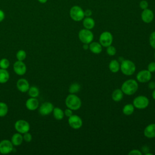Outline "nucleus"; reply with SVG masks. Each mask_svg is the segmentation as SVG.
<instances>
[{
    "instance_id": "f257e3e1",
    "label": "nucleus",
    "mask_w": 155,
    "mask_h": 155,
    "mask_svg": "<svg viewBox=\"0 0 155 155\" xmlns=\"http://www.w3.org/2000/svg\"><path fill=\"white\" fill-rule=\"evenodd\" d=\"M138 89V84L134 79H128L125 81L122 86L121 90L127 95H132L134 94Z\"/></svg>"
},
{
    "instance_id": "f03ea898",
    "label": "nucleus",
    "mask_w": 155,
    "mask_h": 155,
    "mask_svg": "<svg viewBox=\"0 0 155 155\" xmlns=\"http://www.w3.org/2000/svg\"><path fill=\"white\" fill-rule=\"evenodd\" d=\"M65 105L72 110H78L81 107V101L75 94H70L65 99Z\"/></svg>"
},
{
    "instance_id": "7ed1b4c3",
    "label": "nucleus",
    "mask_w": 155,
    "mask_h": 155,
    "mask_svg": "<svg viewBox=\"0 0 155 155\" xmlns=\"http://www.w3.org/2000/svg\"><path fill=\"white\" fill-rule=\"evenodd\" d=\"M120 69L122 73L127 76L132 75L136 71V65L133 62L130 60H123L120 65Z\"/></svg>"
},
{
    "instance_id": "20e7f679",
    "label": "nucleus",
    "mask_w": 155,
    "mask_h": 155,
    "mask_svg": "<svg viewBox=\"0 0 155 155\" xmlns=\"http://www.w3.org/2000/svg\"><path fill=\"white\" fill-rule=\"evenodd\" d=\"M79 40L84 44H90L92 42L94 36L93 33L88 29H82L78 34Z\"/></svg>"
},
{
    "instance_id": "39448f33",
    "label": "nucleus",
    "mask_w": 155,
    "mask_h": 155,
    "mask_svg": "<svg viewBox=\"0 0 155 155\" xmlns=\"http://www.w3.org/2000/svg\"><path fill=\"white\" fill-rule=\"evenodd\" d=\"M70 15L71 19L75 21H80L84 18V12L79 6L75 5L71 8Z\"/></svg>"
},
{
    "instance_id": "423d86ee",
    "label": "nucleus",
    "mask_w": 155,
    "mask_h": 155,
    "mask_svg": "<svg viewBox=\"0 0 155 155\" xmlns=\"http://www.w3.org/2000/svg\"><path fill=\"white\" fill-rule=\"evenodd\" d=\"M15 128L18 133L24 134L29 131L30 126L27 121L23 119H19L16 120L15 123Z\"/></svg>"
},
{
    "instance_id": "0eeeda50",
    "label": "nucleus",
    "mask_w": 155,
    "mask_h": 155,
    "mask_svg": "<svg viewBox=\"0 0 155 155\" xmlns=\"http://www.w3.org/2000/svg\"><path fill=\"white\" fill-rule=\"evenodd\" d=\"M149 105V100L145 96H139L133 100V105L138 109L146 108Z\"/></svg>"
},
{
    "instance_id": "6e6552de",
    "label": "nucleus",
    "mask_w": 155,
    "mask_h": 155,
    "mask_svg": "<svg viewBox=\"0 0 155 155\" xmlns=\"http://www.w3.org/2000/svg\"><path fill=\"white\" fill-rule=\"evenodd\" d=\"M113 42V36L109 31L102 33L99 37V43L102 46L107 47L111 45Z\"/></svg>"
},
{
    "instance_id": "1a4fd4ad",
    "label": "nucleus",
    "mask_w": 155,
    "mask_h": 155,
    "mask_svg": "<svg viewBox=\"0 0 155 155\" xmlns=\"http://www.w3.org/2000/svg\"><path fill=\"white\" fill-rule=\"evenodd\" d=\"M13 150V145L8 139H4L0 142V153L7 154Z\"/></svg>"
},
{
    "instance_id": "9d476101",
    "label": "nucleus",
    "mask_w": 155,
    "mask_h": 155,
    "mask_svg": "<svg viewBox=\"0 0 155 155\" xmlns=\"http://www.w3.org/2000/svg\"><path fill=\"white\" fill-rule=\"evenodd\" d=\"M68 122L69 125L73 129H79L82 125V119L78 115L72 114L68 117Z\"/></svg>"
},
{
    "instance_id": "9b49d317",
    "label": "nucleus",
    "mask_w": 155,
    "mask_h": 155,
    "mask_svg": "<svg viewBox=\"0 0 155 155\" xmlns=\"http://www.w3.org/2000/svg\"><path fill=\"white\" fill-rule=\"evenodd\" d=\"M53 105L50 102H45L41 104L39 108V113L42 116H47L53 112Z\"/></svg>"
},
{
    "instance_id": "f8f14e48",
    "label": "nucleus",
    "mask_w": 155,
    "mask_h": 155,
    "mask_svg": "<svg viewBox=\"0 0 155 155\" xmlns=\"http://www.w3.org/2000/svg\"><path fill=\"white\" fill-rule=\"evenodd\" d=\"M13 70L15 73L19 76L24 75L27 71L26 65L23 62V61H17L13 64Z\"/></svg>"
},
{
    "instance_id": "ddd939ff",
    "label": "nucleus",
    "mask_w": 155,
    "mask_h": 155,
    "mask_svg": "<svg viewBox=\"0 0 155 155\" xmlns=\"http://www.w3.org/2000/svg\"><path fill=\"white\" fill-rule=\"evenodd\" d=\"M136 79L141 83L148 82L151 79V73L148 70H141L137 74Z\"/></svg>"
},
{
    "instance_id": "4468645a",
    "label": "nucleus",
    "mask_w": 155,
    "mask_h": 155,
    "mask_svg": "<svg viewBox=\"0 0 155 155\" xmlns=\"http://www.w3.org/2000/svg\"><path fill=\"white\" fill-rule=\"evenodd\" d=\"M16 87L19 91L22 93H25L28 91L30 88V84L27 79L24 78H21L18 80L16 82Z\"/></svg>"
},
{
    "instance_id": "2eb2a0df",
    "label": "nucleus",
    "mask_w": 155,
    "mask_h": 155,
    "mask_svg": "<svg viewBox=\"0 0 155 155\" xmlns=\"http://www.w3.org/2000/svg\"><path fill=\"white\" fill-rule=\"evenodd\" d=\"M26 108L30 111L36 110L39 107V101L36 97H30L25 102Z\"/></svg>"
},
{
    "instance_id": "dca6fc26",
    "label": "nucleus",
    "mask_w": 155,
    "mask_h": 155,
    "mask_svg": "<svg viewBox=\"0 0 155 155\" xmlns=\"http://www.w3.org/2000/svg\"><path fill=\"white\" fill-rule=\"evenodd\" d=\"M141 18L144 22L150 23L153 21L154 18L153 12L150 9H144L141 14Z\"/></svg>"
},
{
    "instance_id": "f3484780",
    "label": "nucleus",
    "mask_w": 155,
    "mask_h": 155,
    "mask_svg": "<svg viewBox=\"0 0 155 155\" xmlns=\"http://www.w3.org/2000/svg\"><path fill=\"white\" fill-rule=\"evenodd\" d=\"M143 134L148 138L155 137V124H151L147 126L143 131Z\"/></svg>"
},
{
    "instance_id": "a211bd4d",
    "label": "nucleus",
    "mask_w": 155,
    "mask_h": 155,
    "mask_svg": "<svg viewBox=\"0 0 155 155\" xmlns=\"http://www.w3.org/2000/svg\"><path fill=\"white\" fill-rule=\"evenodd\" d=\"M90 50L94 54H99L102 50V47L101 44L97 42H91L89 45Z\"/></svg>"
},
{
    "instance_id": "6ab92c4d",
    "label": "nucleus",
    "mask_w": 155,
    "mask_h": 155,
    "mask_svg": "<svg viewBox=\"0 0 155 155\" xmlns=\"http://www.w3.org/2000/svg\"><path fill=\"white\" fill-rule=\"evenodd\" d=\"M23 141V136L21 133H17L14 134L11 139V142L13 143V146H19L20 145Z\"/></svg>"
},
{
    "instance_id": "aec40b11",
    "label": "nucleus",
    "mask_w": 155,
    "mask_h": 155,
    "mask_svg": "<svg viewBox=\"0 0 155 155\" xmlns=\"http://www.w3.org/2000/svg\"><path fill=\"white\" fill-rule=\"evenodd\" d=\"M124 96V93L121 90V89H116L114 90L111 94L112 99L115 102H119L120 101Z\"/></svg>"
},
{
    "instance_id": "412c9836",
    "label": "nucleus",
    "mask_w": 155,
    "mask_h": 155,
    "mask_svg": "<svg viewBox=\"0 0 155 155\" xmlns=\"http://www.w3.org/2000/svg\"><path fill=\"white\" fill-rule=\"evenodd\" d=\"M10 78V74L7 69L0 68V84L6 83Z\"/></svg>"
},
{
    "instance_id": "4be33fe9",
    "label": "nucleus",
    "mask_w": 155,
    "mask_h": 155,
    "mask_svg": "<svg viewBox=\"0 0 155 155\" xmlns=\"http://www.w3.org/2000/svg\"><path fill=\"white\" fill-rule=\"evenodd\" d=\"M95 25L94 21L93 18H90V17H87L85 18L84 21H83V25L86 29H92Z\"/></svg>"
},
{
    "instance_id": "5701e85b",
    "label": "nucleus",
    "mask_w": 155,
    "mask_h": 155,
    "mask_svg": "<svg viewBox=\"0 0 155 155\" xmlns=\"http://www.w3.org/2000/svg\"><path fill=\"white\" fill-rule=\"evenodd\" d=\"M53 114L56 120H62L64 117V112L59 107H55L53 108Z\"/></svg>"
},
{
    "instance_id": "b1692460",
    "label": "nucleus",
    "mask_w": 155,
    "mask_h": 155,
    "mask_svg": "<svg viewBox=\"0 0 155 155\" xmlns=\"http://www.w3.org/2000/svg\"><path fill=\"white\" fill-rule=\"evenodd\" d=\"M109 69L113 73H117L120 70L119 62L115 59L111 61L109 64Z\"/></svg>"
},
{
    "instance_id": "393cba45",
    "label": "nucleus",
    "mask_w": 155,
    "mask_h": 155,
    "mask_svg": "<svg viewBox=\"0 0 155 155\" xmlns=\"http://www.w3.org/2000/svg\"><path fill=\"white\" fill-rule=\"evenodd\" d=\"M134 110V107L133 104H128L125 105L124 107V108L122 109V112L125 115L129 116L133 113Z\"/></svg>"
},
{
    "instance_id": "a878e982",
    "label": "nucleus",
    "mask_w": 155,
    "mask_h": 155,
    "mask_svg": "<svg viewBox=\"0 0 155 155\" xmlns=\"http://www.w3.org/2000/svg\"><path fill=\"white\" fill-rule=\"evenodd\" d=\"M28 94L31 97H37L39 94V90L36 87L32 86L29 88Z\"/></svg>"
},
{
    "instance_id": "bb28decb",
    "label": "nucleus",
    "mask_w": 155,
    "mask_h": 155,
    "mask_svg": "<svg viewBox=\"0 0 155 155\" xmlns=\"http://www.w3.org/2000/svg\"><path fill=\"white\" fill-rule=\"evenodd\" d=\"M8 108L7 105L3 102H0V117H4L8 113Z\"/></svg>"
},
{
    "instance_id": "cd10ccee",
    "label": "nucleus",
    "mask_w": 155,
    "mask_h": 155,
    "mask_svg": "<svg viewBox=\"0 0 155 155\" xmlns=\"http://www.w3.org/2000/svg\"><path fill=\"white\" fill-rule=\"evenodd\" d=\"M81 88V86L78 83H73L71 84L68 88V91L70 94H75L77 93Z\"/></svg>"
},
{
    "instance_id": "c85d7f7f",
    "label": "nucleus",
    "mask_w": 155,
    "mask_h": 155,
    "mask_svg": "<svg viewBox=\"0 0 155 155\" xmlns=\"http://www.w3.org/2000/svg\"><path fill=\"white\" fill-rule=\"evenodd\" d=\"M26 56H27L26 52L23 50H19V51H18L16 54L17 60L21 61H23L24 60H25V59L26 58Z\"/></svg>"
},
{
    "instance_id": "c756f323",
    "label": "nucleus",
    "mask_w": 155,
    "mask_h": 155,
    "mask_svg": "<svg viewBox=\"0 0 155 155\" xmlns=\"http://www.w3.org/2000/svg\"><path fill=\"white\" fill-rule=\"evenodd\" d=\"M10 66V61L7 58H2L0 60V68L7 69Z\"/></svg>"
},
{
    "instance_id": "7c9ffc66",
    "label": "nucleus",
    "mask_w": 155,
    "mask_h": 155,
    "mask_svg": "<svg viewBox=\"0 0 155 155\" xmlns=\"http://www.w3.org/2000/svg\"><path fill=\"white\" fill-rule=\"evenodd\" d=\"M107 53L110 56H114L116 53V50L114 47L111 45L107 47Z\"/></svg>"
},
{
    "instance_id": "2f4dec72",
    "label": "nucleus",
    "mask_w": 155,
    "mask_h": 155,
    "mask_svg": "<svg viewBox=\"0 0 155 155\" xmlns=\"http://www.w3.org/2000/svg\"><path fill=\"white\" fill-rule=\"evenodd\" d=\"M150 44L153 48L155 49V31L151 33L149 38Z\"/></svg>"
},
{
    "instance_id": "473e14b6",
    "label": "nucleus",
    "mask_w": 155,
    "mask_h": 155,
    "mask_svg": "<svg viewBox=\"0 0 155 155\" xmlns=\"http://www.w3.org/2000/svg\"><path fill=\"white\" fill-rule=\"evenodd\" d=\"M23 136V140L27 142H30L32 140V136L31 134L28 133V132H27V133H24V135L22 136Z\"/></svg>"
},
{
    "instance_id": "72a5a7b5",
    "label": "nucleus",
    "mask_w": 155,
    "mask_h": 155,
    "mask_svg": "<svg viewBox=\"0 0 155 155\" xmlns=\"http://www.w3.org/2000/svg\"><path fill=\"white\" fill-rule=\"evenodd\" d=\"M148 70L151 73H153L155 71V62H151L148 64Z\"/></svg>"
},
{
    "instance_id": "f704fd0d",
    "label": "nucleus",
    "mask_w": 155,
    "mask_h": 155,
    "mask_svg": "<svg viewBox=\"0 0 155 155\" xmlns=\"http://www.w3.org/2000/svg\"><path fill=\"white\" fill-rule=\"evenodd\" d=\"M129 155H142V153L138 150H133L128 153Z\"/></svg>"
},
{
    "instance_id": "c9c22d12",
    "label": "nucleus",
    "mask_w": 155,
    "mask_h": 155,
    "mask_svg": "<svg viewBox=\"0 0 155 155\" xmlns=\"http://www.w3.org/2000/svg\"><path fill=\"white\" fill-rule=\"evenodd\" d=\"M148 2L146 1H142L140 2V7L142 9L144 10V9H146L148 7Z\"/></svg>"
},
{
    "instance_id": "e433bc0d",
    "label": "nucleus",
    "mask_w": 155,
    "mask_h": 155,
    "mask_svg": "<svg viewBox=\"0 0 155 155\" xmlns=\"http://www.w3.org/2000/svg\"><path fill=\"white\" fill-rule=\"evenodd\" d=\"M64 112V115H65L67 117H69L70 116H71L73 114V112H72V110L67 108V109L65 110Z\"/></svg>"
},
{
    "instance_id": "4c0bfd02",
    "label": "nucleus",
    "mask_w": 155,
    "mask_h": 155,
    "mask_svg": "<svg viewBox=\"0 0 155 155\" xmlns=\"http://www.w3.org/2000/svg\"><path fill=\"white\" fill-rule=\"evenodd\" d=\"M4 18H5V13L2 10L0 9V22H2L4 19Z\"/></svg>"
},
{
    "instance_id": "58836bf2",
    "label": "nucleus",
    "mask_w": 155,
    "mask_h": 155,
    "mask_svg": "<svg viewBox=\"0 0 155 155\" xmlns=\"http://www.w3.org/2000/svg\"><path fill=\"white\" fill-rule=\"evenodd\" d=\"M148 87L150 89H155V82H150L148 84Z\"/></svg>"
},
{
    "instance_id": "ea45409f",
    "label": "nucleus",
    "mask_w": 155,
    "mask_h": 155,
    "mask_svg": "<svg viewBox=\"0 0 155 155\" xmlns=\"http://www.w3.org/2000/svg\"><path fill=\"white\" fill-rule=\"evenodd\" d=\"M91 14H92V12H91V11L90 10H89V9L85 10V12H84L85 16H87V17H89L90 16H91Z\"/></svg>"
},
{
    "instance_id": "a19ab883",
    "label": "nucleus",
    "mask_w": 155,
    "mask_h": 155,
    "mask_svg": "<svg viewBox=\"0 0 155 155\" xmlns=\"http://www.w3.org/2000/svg\"><path fill=\"white\" fill-rule=\"evenodd\" d=\"M83 48L84 50H87L89 48V45L88 44H84L83 45Z\"/></svg>"
},
{
    "instance_id": "79ce46f5",
    "label": "nucleus",
    "mask_w": 155,
    "mask_h": 155,
    "mask_svg": "<svg viewBox=\"0 0 155 155\" xmlns=\"http://www.w3.org/2000/svg\"><path fill=\"white\" fill-rule=\"evenodd\" d=\"M38 1L39 2H40L41 4H45V3H46L47 2L48 0H38Z\"/></svg>"
},
{
    "instance_id": "37998d69",
    "label": "nucleus",
    "mask_w": 155,
    "mask_h": 155,
    "mask_svg": "<svg viewBox=\"0 0 155 155\" xmlns=\"http://www.w3.org/2000/svg\"><path fill=\"white\" fill-rule=\"evenodd\" d=\"M152 97L155 100V89H154L153 93H152Z\"/></svg>"
},
{
    "instance_id": "c03bdc74",
    "label": "nucleus",
    "mask_w": 155,
    "mask_h": 155,
    "mask_svg": "<svg viewBox=\"0 0 155 155\" xmlns=\"http://www.w3.org/2000/svg\"><path fill=\"white\" fill-rule=\"evenodd\" d=\"M154 58H155V53H154Z\"/></svg>"
}]
</instances>
